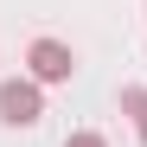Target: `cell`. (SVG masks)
<instances>
[{
	"label": "cell",
	"mask_w": 147,
	"mask_h": 147,
	"mask_svg": "<svg viewBox=\"0 0 147 147\" xmlns=\"http://www.w3.org/2000/svg\"><path fill=\"white\" fill-rule=\"evenodd\" d=\"M32 70H38L45 83H64L70 70H77V58H70L58 38H38V45H32Z\"/></svg>",
	"instance_id": "2"
},
{
	"label": "cell",
	"mask_w": 147,
	"mask_h": 147,
	"mask_svg": "<svg viewBox=\"0 0 147 147\" xmlns=\"http://www.w3.org/2000/svg\"><path fill=\"white\" fill-rule=\"evenodd\" d=\"M64 147H102V134H70Z\"/></svg>",
	"instance_id": "4"
},
{
	"label": "cell",
	"mask_w": 147,
	"mask_h": 147,
	"mask_svg": "<svg viewBox=\"0 0 147 147\" xmlns=\"http://www.w3.org/2000/svg\"><path fill=\"white\" fill-rule=\"evenodd\" d=\"M0 115H7L13 128H32V121L45 115V102H38L32 83H0Z\"/></svg>",
	"instance_id": "1"
},
{
	"label": "cell",
	"mask_w": 147,
	"mask_h": 147,
	"mask_svg": "<svg viewBox=\"0 0 147 147\" xmlns=\"http://www.w3.org/2000/svg\"><path fill=\"white\" fill-rule=\"evenodd\" d=\"M121 109L134 115V128H141V147H147V90H121Z\"/></svg>",
	"instance_id": "3"
}]
</instances>
